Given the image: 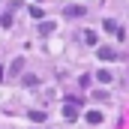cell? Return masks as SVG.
Listing matches in <instances>:
<instances>
[{
	"mask_svg": "<svg viewBox=\"0 0 129 129\" xmlns=\"http://www.w3.org/2000/svg\"><path fill=\"white\" fill-rule=\"evenodd\" d=\"M99 57H102V60H117L120 54H117L114 48H99Z\"/></svg>",
	"mask_w": 129,
	"mask_h": 129,
	"instance_id": "1",
	"label": "cell"
},
{
	"mask_svg": "<svg viewBox=\"0 0 129 129\" xmlns=\"http://www.w3.org/2000/svg\"><path fill=\"white\" fill-rule=\"evenodd\" d=\"M63 117H66V120H75V117H78V108L66 102V108H63Z\"/></svg>",
	"mask_w": 129,
	"mask_h": 129,
	"instance_id": "2",
	"label": "cell"
},
{
	"mask_svg": "<svg viewBox=\"0 0 129 129\" xmlns=\"http://www.w3.org/2000/svg\"><path fill=\"white\" fill-rule=\"evenodd\" d=\"M21 66H24V60H21V57H18V60H12V66H9V75H18V69H21Z\"/></svg>",
	"mask_w": 129,
	"mask_h": 129,
	"instance_id": "3",
	"label": "cell"
},
{
	"mask_svg": "<svg viewBox=\"0 0 129 129\" xmlns=\"http://www.w3.org/2000/svg\"><path fill=\"white\" fill-rule=\"evenodd\" d=\"M0 24H3V30H9V27H12V15H9V12H3V18H0Z\"/></svg>",
	"mask_w": 129,
	"mask_h": 129,
	"instance_id": "4",
	"label": "cell"
},
{
	"mask_svg": "<svg viewBox=\"0 0 129 129\" xmlns=\"http://www.w3.org/2000/svg\"><path fill=\"white\" fill-rule=\"evenodd\" d=\"M84 42H87V45H96V33H93V30H84Z\"/></svg>",
	"mask_w": 129,
	"mask_h": 129,
	"instance_id": "5",
	"label": "cell"
},
{
	"mask_svg": "<svg viewBox=\"0 0 129 129\" xmlns=\"http://www.w3.org/2000/svg\"><path fill=\"white\" fill-rule=\"evenodd\" d=\"M87 123H102V114H99V111H90V114H87Z\"/></svg>",
	"mask_w": 129,
	"mask_h": 129,
	"instance_id": "6",
	"label": "cell"
},
{
	"mask_svg": "<svg viewBox=\"0 0 129 129\" xmlns=\"http://www.w3.org/2000/svg\"><path fill=\"white\" fill-rule=\"evenodd\" d=\"M66 15H84V6H69Z\"/></svg>",
	"mask_w": 129,
	"mask_h": 129,
	"instance_id": "7",
	"label": "cell"
},
{
	"mask_svg": "<svg viewBox=\"0 0 129 129\" xmlns=\"http://www.w3.org/2000/svg\"><path fill=\"white\" fill-rule=\"evenodd\" d=\"M96 78L102 81V84H108V81H111V72H105V69H102V72H96Z\"/></svg>",
	"mask_w": 129,
	"mask_h": 129,
	"instance_id": "8",
	"label": "cell"
},
{
	"mask_svg": "<svg viewBox=\"0 0 129 129\" xmlns=\"http://www.w3.org/2000/svg\"><path fill=\"white\" fill-rule=\"evenodd\" d=\"M105 30H108V33H117V21L108 18V21H105Z\"/></svg>",
	"mask_w": 129,
	"mask_h": 129,
	"instance_id": "9",
	"label": "cell"
}]
</instances>
